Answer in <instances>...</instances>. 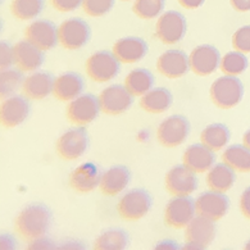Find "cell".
I'll list each match as a JSON object with an SVG mask.
<instances>
[{"instance_id":"1","label":"cell","mask_w":250,"mask_h":250,"mask_svg":"<svg viewBox=\"0 0 250 250\" xmlns=\"http://www.w3.org/2000/svg\"><path fill=\"white\" fill-rule=\"evenodd\" d=\"M52 212L44 204H31L21 210L16 218V231L22 239L32 241L46 236L52 226Z\"/></svg>"},{"instance_id":"2","label":"cell","mask_w":250,"mask_h":250,"mask_svg":"<svg viewBox=\"0 0 250 250\" xmlns=\"http://www.w3.org/2000/svg\"><path fill=\"white\" fill-rule=\"evenodd\" d=\"M244 85L236 76H222L210 86V99L221 109H231L241 102Z\"/></svg>"},{"instance_id":"3","label":"cell","mask_w":250,"mask_h":250,"mask_svg":"<svg viewBox=\"0 0 250 250\" xmlns=\"http://www.w3.org/2000/svg\"><path fill=\"white\" fill-rule=\"evenodd\" d=\"M120 71V61L110 52H96L86 62V72L95 83H108Z\"/></svg>"},{"instance_id":"4","label":"cell","mask_w":250,"mask_h":250,"mask_svg":"<svg viewBox=\"0 0 250 250\" xmlns=\"http://www.w3.org/2000/svg\"><path fill=\"white\" fill-rule=\"evenodd\" d=\"M153 200L150 194L143 188H134L126 192L118 203V213L127 221H137L146 216L150 210Z\"/></svg>"},{"instance_id":"5","label":"cell","mask_w":250,"mask_h":250,"mask_svg":"<svg viewBox=\"0 0 250 250\" xmlns=\"http://www.w3.org/2000/svg\"><path fill=\"white\" fill-rule=\"evenodd\" d=\"M91 36V28L81 18H69L58 28V42L64 49L77 50L87 44Z\"/></svg>"},{"instance_id":"6","label":"cell","mask_w":250,"mask_h":250,"mask_svg":"<svg viewBox=\"0 0 250 250\" xmlns=\"http://www.w3.org/2000/svg\"><path fill=\"white\" fill-rule=\"evenodd\" d=\"M216 236L214 221L198 216L186 226L185 249H206Z\"/></svg>"},{"instance_id":"7","label":"cell","mask_w":250,"mask_h":250,"mask_svg":"<svg viewBox=\"0 0 250 250\" xmlns=\"http://www.w3.org/2000/svg\"><path fill=\"white\" fill-rule=\"evenodd\" d=\"M186 32V20L180 12L168 11L159 17L155 35L163 44L172 45L182 40Z\"/></svg>"},{"instance_id":"8","label":"cell","mask_w":250,"mask_h":250,"mask_svg":"<svg viewBox=\"0 0 250 250\" xmlns=\"http://www.w3.org/2000/svg\"><path fill=\"white\" fill-rule=\"evenodd\" d=\"M99 98L93 94H83L73 99L67 106V118L73 125L85 126L91 124L100 112Z\"/></svg>"},{"instance_id":"9","label":"cell","mask_w":250,"mask_h":250,"mask_svg":"<svg viewBox=\"0 0 250 250\" xmlns=\"http://www.w3.org/2000/svg\"><path fill=\"white\" fill-rule=\"evenodd\" d=\"M190 124L185 117L171 116L158 126V141L166 147H175L186 140Z\"/></svg>"},{"instance_id":"10","label":"cell","mask_w":250,"mask_h":250,"mask_svg":"<svg viewBox=\"0 0 250 250\" xmlns=\"http://www.w3.org/2000/svg\"><path fill=\"white\" fill-rule=\"evenodd\" d=\"M195 202L188 196H176L166 207V225L172 229H184L195 217Z\"/></svg>"},{"instance_id":"11","label":"cell","mask_w":250,"mask_h":250,"mask_svg":"<svg viewBox=\"0 0 250 250\" xmlns=\"http://www.w3.org/2000/svg\"><path fill=\"white\" fill-rule=\"evenodd\" d=\"M89 145L87 131L83 127L68 130L57 141V153L65 161H73L83 154Z\"/></svg>"},{"instance_id":"12","label":"cell","mask_w":250,"mask_h":250,"mask_svg":"<svg viewBox=\"0 0 250 250\" xmlns=\"http://www.w3.org/2000/svg\"><path fill=\"white\" fill-rule=\"evenodd\" d=\"M132 95L126 86L112 85L104 89L99 95V104L102 112L110 116L125 113L132 105Z\"/></svg>"},{"instance_id":"13","label":"cell","mask_w":250,"mask_h":250,"mask_svg":"<svg viewBox=\"0 0 250 250\" xmlns=\"http://www.w3.org/2000/svg\"><path fill=\"white\" fill-rule=\"evenodd\" d=\"M198 188L195 172L185 165L176 166L166 175V188L173 196H188Z\"/></svg>"},{"instance_id":"14","label":"cell","mask_w":250,"mask_h":250,"mask_svg":"<svg viewBox=\"0 0 250 250\" xmlns=\"http://www.w3.org/2000/svg\"><path fill=\"white\" fill-rule=\"evenodd\" d=\"M24 36L26 40L45 52L54 48L58 42V28L55 27L53 22L38 20L26 27Z\"/></svg>"},{"instance_id":"15","label":"cell","mask_w":250,"mask_h":250,"mask_svg":"<svg viewBox=\"0 0 250 250\" xmlns=\"http://www.w3.org/2000/svg\"><path fill=\"white\" fill-rule=\"evenodd\" d=\"M229 208V200L223 192H204L195 200V209L198 216L206 217L212 221H218L227 213Z\"/></svg>"},{"instance_id":"16","label":"cell","mask_w":250,"mask_h":250,"mask_svg":"<svg viewBox=\"0 0 250 250\" xmlns=\"http://www.w3.org/2000/svg\"><path fill=\"white\" fill-rule=\"evenodd\" d=\"M190 68L195 75L208 76L221 64L219 53L212 45H199L188 57Z\"/></svg>"},{"instance_id":"17","label":"cell","mask_w":250,"mask_h":250,"mask_svg":"<svg viewBox=\"0 0 250 250\" xmlns=\"http://www.w3.org/2000/svg\"><path fill=\"white\" fill-rule=\"evenodd\" d=\"M14 64L21 72H34L44 63V54L42 49L35 46L28 40L18 42L13 46Z\"/></svg>"},{"instance_id":"18","label":"cell","mask_w":250,"mask_h":250,"mask_svg":"<svg viewBox=\"0 0 250 250\" xmlns=\"http://www.w3.org/2000/svg\"><path fill=\"white\" fill-rule=\"evenodd\" d=\"M157 68L159 73L168 79H180L190 68L188 55L182 50H167L158 58Z\"/></svg>"},{"instance_id":"19","label":"cell","mask_w":250,"mask_h":250,"mask_svg":"<svg viewBox=\"0 0 250 250\" xmlns=\"http://www.w3.org/2000/svg\"><path fill=\"white\" fill-rule=\"evenodd\" d=\"M30 103L23 96H11L1 104L0 118L4 127L12 128L21 125L30 114Z\"/></svg>"},{"instance_id":"20","label":"cell","mask_w":250,"mask_h":250,"mask_svg":"<svg viewBox=\"0 0 250 250\" xmlns=\"http://www.w3.org/2000/svg\"><path fill=\"white\" fill-rule=\"evenodd\" d=\"M216 155L204 144H194L184 153V165L195 173H206L213 167Z\"/></svg>"},{"instance_id":"21","label":"cell","mask_w":250,"mask_h":250,"mask_svg":"<svg viewBox=\"0 0 250 250\" xmlns=\"http://www.w3.org/2000/svg\"><path fill=\"white\" fill-rule=\"evenodd\" d=\"M99 169L94 163H83L73 169L69 176V186L77 192L86 194L93 191L100 184Z\"/></svg>"},{"instance_id":"22","label":"cell","mask_w":250,"mask_h":250,"mask_svg":"<svg viewBox=\"0 0 250 250\" xmlns=\"http://www.w3.org/2000/svg\"><path fill=\"white\" fill-rule=\"evenodd\" d=\"M147 53L146 42L140 38L121 39L113 45V54L121 63H136Z\"/></svg>"},{"instance_id":"23","label":"cell","mask_w":250,"mask_h":250,"mask_svg":"<svg viewBox=\"0 0 250 250\" xmlns=\"http://www.w3.org/2000/svg\"><path fill=\"white\" fill-rule=\"evenodd\" d=\"M130 178V171L125 166H114L104 172L100 178L99 188L104 195L116 196L127 188Z\"/></svg>"},{"instance_id":"24","label":"cell","mask_w":250,"mask_h":250,"mask_svg":"<svg viewBox=\"0 0 250 250\" xmlns=\"http://www.w3.org/2000/svg\"><path fill=\"white\" fill-rule=\"evenodd\" d=\"M83 90V79L79 73L67 72L54 80L53 94L62 102H72Z\"/></svg>"},{"instance_id":"25","label":"cell","mask_w":250,"mask_h":250,"mask_svg":"<svg viewBox=\"0 0 250 250\" xmlns=\"http://www.w3.org/2000/svg\"><path fill=\"white\" fill-rule=\"evenodd\" d=\"M54 87V79L48 72H34L28 76L22 83L23 95L28 99L42 100L53 93Z\"/></svg>"},{"instance_id":"26","label":"cell","mask_w":250,"mask_h":250,"mask_svg":"<svg viewBox=\"0 0 250 250\" xmlns=\"http://www.w3.org/2000/svg\"><path fill=\"white\" fill-rule=\"evenodd\" d=\"M235 180H236L235 169H232L226 163H218L208 171L207 185L213 191L226 192L232 188Z\"/></svg>"},{"instance_id":"27","label":"cell","mask_w":250,"mask_h":250,"mask_svg":"<svg viewBox=\"0 0 250 250\" xmlns=\"http://www.w3.org/2000/svg\"><path fill=\"white\" fill-rule=\"evenodd\" d=\"M172 103V94L165 87H157L141 96L140 106L147 113L159 114L169 109Z\"/></svg>"},{"instance_id":"28","label":"cell","mask_w":250,"mask_h":250,"mask_svg":"<svg viewBox=\"0 0 250 250\" xmlns=\"http://www.w3.org/2000/svg\"><path fill=\"white\" fill-rule=\"evenodd\" d=\"M154 77L147 69L137 68L131 71L125 80V86L132 96H143L150 91Z\"/></svg>"},{"instance_id":"29","label":"cell","mask_w":250,"mask_h":250,"mask_svg":"<svg viewBox=\"0 0 250 250\" xmlns=\"http://www.w3.org/2000/svg\"><path fill=\"white\" fill-rule=\"evenodd\" d=\"M223 163L241 173L250 172V149L245 145H231L222 154Z\"/></svg>"},{"instance_id":"30","label":"cell","mask_w":250,"mask_h":250,"mask_svg":"<svg viewBox=\"0 0 250 250\" xmlns=\"http://www.w3.org/2000/svg\"><path fill=\"white\" fill-rule=\"evenodd\" d=\"M200 141L210 150L218 151L229 141V130L222 124L209 125L203 130Z\"/></svg>"},{"instance_id":"31","label":"cell","mask_w":250,"mask_h":250,"mask_svg":"<svg viewBox=\"0 0 250 250\" xmlns=\"http://www.w3.org/2000/svg\"><path fill=\"white\" fill-rule=\"evenodd\" d=\"M128 245V236L124 229H112L96 239L94 248L98 250H122Z\"/></svg>"},{"instance_id":"32","label":"cell","mask_w":250,"mask_h":250,"mask_svg":"<svg viewBox=\"0 0 250 250\" xmlns=\"http://www.w3.org/2000/svg\"><path fill=\"white\" fill-rule=\"evenodd\" d=\"M44 9V0H12L11 11L21 21L34 20Z\"/></svg>"},{"instance_id":"33","label":"cell","mask_w":250,"mask_h":250,"mask_svg":"<svg viewBox=\"0 0 250 250\" xmlns=\"http://www.w3.org/2000/svg\"><path fill=\"white\" fill-rule=\"evenodd\" d=\"M221 71L225 75L237 76L248 68V58L244 53L229 52L221 59Z\"/></svg>"},{"instance_id":"34","label":"cell","mask_w":250,"mask_h":250,"mask_svg":"<svg viewBox=\"0 0 250 250\" xmlns=\"http://www.w3.org/2000/svg\"><path fill=\"white\" fill-rule=\"evenodd\" d=\"M132 9L141 20H153L163 12L165 0H135Z\"/></svg>"},{"instance_id":"35","label":"cell","mask_w":250,"mask_h":250,"mask_svg":"<svg viewBox=\"0 0 250 250\" xmlns=\"http://www.w3.org/2000/svg\"><path fill=\"white\" fill-rule=\"evenodd\" d=\"M23 81L22 73L18 71H12V69H5L1 71V77H0V87H1V98H9L13 95Z\"/></svg>"},{"instance_id":"36","label":"cell","mask_w":250,"mask_h":250,"mask_svg":"<svg viewBox=\"0 0 250 250\" xmlns=\"http://www.w3.org/2000/svg\"><path fill=\"white\" fill-rule=\"evenodd\" d=\"M114 0H83V8L90 17H102L113 8Z\"/></svg>"},{"instance_id":"37","label":"cell","mask_w":250,"mask_h":250,"mask_svg":"<svg viewBox=\"0 0 250 250\" xmlns=\"http://www.w3.org/2000/svg\"><path fill=\"white\" fill-rule=\"evenodd\" d=\"M232 46L244 54L250 53V26L240 27L232 36Z\"/></svg>"},{"instance_id":"38","label":"cell","mask_w":250,"mask_h":250,"mask_svg":"<svg viewBox=\"0 0 250 250\" xmlns=\"http://www.w3.org/2000/svg\"><path fill=\"white\" fill-rule=\"evenodd\" d=\"M83 0H50L53 7L63 13L76 11L80 5H83Z\"/></svg>"},{"instance_id":"39","label":"cell","mask_w":250,"mask_h":250,"mask_svg":"<svg viewBox=\"0 0 250 250\" xmlns=\"http://www.w3.org/2000/svg\"><path fill=\"white\" fill-rule=\"evenodd\" d=\"M0 61H1V71H5L14 63L13 48L7 42H1V50H0Z\"/></svg>"},{"instance_id":"40","label":"cell","mask_w":250,"mask_h":250,"mask_svg":"<svg viewBox=\"0 0 250 250\" xmlns=\"http://www.w3.org/2000/svg\"><path fill=\"white\" fill-rule=\"evenodd\" d=\"M240 210L244 214V217L250 219V186L244 190L240 198Z\"/></svg>"},{"instance_id":"41","label":"cell","mask_w":250,"mask_h":250,"mask_svg":"<svg viewBox=\"0 0 250 250\" xmlns=\"http://www.w3.org/2000/svg\"><path fill=\"white\" fill-rule=\"evenodd\" d=\"M54 243L52 240H49L46 236H42L40 239L32 240L31 244L28 245V249H53Z\"/></svg>"},{"instance_id":"42","label":"cell","mask_w":250,"mask_h":250,"mask_svg":"<svg viewBox=\"0 0 250 250\" xmlns=\"http://www.w3.org/2000/svg\"><path fill=\"white\" fill-rule=\"evenodd\" d=\"M232 8L237 12H249L250 0H229Z\"/></svg>"},{"instance_id":"43","label":"cell","mask_w":250,"mask_h":250,"mask_svg":"<svg viewBox=\"0 0 250 250\" xmlns=\"http://www.w3.org/2000/svg\"><path fill=\"white\" fill-rule=\"evenodd\" d=\"M206 0H178V3L181 7H184L185 9H198L199 7H202Z\"/></svg>"},{"instance_id":"44","label":"cell","mask_w":250,"mask_h":250,"mask_svg":"<svg viewBox=\"0 0 250 250\" xmlns=\"http://www.w3.org/2000/svg\"><path fill=\"white\" fill-rule=\"evenodd\" d=\"M14 245H16V243H14L13 237H12L11 235H7V233H3V235H1V240H0V248H1V249H14V248H16Z\"/></svg>"},{"instance_id":"45","label":"cell","mask_w":250,"mask_h":250,"mask_svg":"<svg viewBox=\"0 0 250 250\" xmlns=\"http://www.w3.org/2000/svg\"><path fill=\"white\" fill-rule=\"evenodd\" d=\"M155 249H178L175 241H162L155 247Z\"/></svg>"},{"instance_id":"46","label":"cell","mask_w":250,"mask_h":250,"mask_svg":"<svg viewBox=\"0 0 250 250\" xmlns=\"http://www.w3.org/2000/svg\"><path fill=\"white\" fill-rule=\"evenodd\" d=\"M243 144L250 149V130H248L243 136Z\"/></svg>"},{"instance_id":"47","label":"cell","mask_w":250,"mask_h":250,"mask_svg":"<svg viewBox=\"0 0 250 250\" xmlns=\"http://www.w3.org/2000/svg\"><path fill=\"white\" fill-rule=\"evenodd\" d=\"M244 248H245V249H248V250H250V240H249V241H248L247 245H245V247H244Z\"/></svg>"},{"instance_id":"48","label":"cell","mask_w":250,"mask_h":250,"mask_svg":"<svg viewBox=\"0 0 250 250\" xmlns=\"http://www.w3.org/2000/svg\"><path fill=\"white\" fill-rule=\"evenodd\" d=\"M122 1H128V0H122Z\"/></svg>"}]
</instances>
